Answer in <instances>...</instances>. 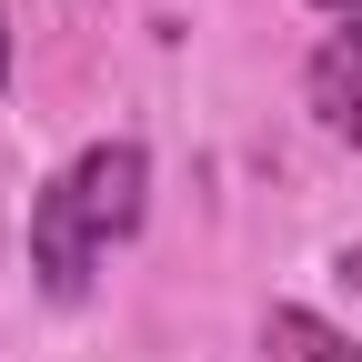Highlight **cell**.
<instances>
[{"label":"cell","mask_w":362,"mask_h":362,"mask_svg":"<svg viewBox=\"0 0 362 362\" xmlns=\"http://www.w3.org/2000/svg\"><path fill=\"white\" fill-rule=\"evenodd\" d=\"M61 192H71V211H81V232L90 242H131L141 232V192H151V151L141 141H90L71 171H61Z\"/></svg>","instance_id":"1"},{"label":"cell","mask_w":362,"mask_h":362,"mask_svg":"<svg viewBox=\"0 0 362 362\" xmlns=\"http://www.w3.org/2000/svg\"><path fill=\"white\" fill-rule=\"evenodd\" d=\"M30 272H40L61 302H81V292H90V272H101V242L81 232V211H71L61 181H40V202H30Z\"/></svg>","instance_id":"2"},{"label":"cell","mask_w":362,"mask_h":362,"mask_svg":"<svg viewBox=\"0 0 362 362\" xmlns=\"http://www.w3.org/2000/svg\"><path fill=\"white\" fill-rule=\"evenodd\" d=\"M312 111H322L342 141H362V30H332L312 51Z\"/></svg>","instance_id":"3"},{"label":"cell","mask_w":362,"mask_h":362,"mask_svg":"<svg viewBox=\"0 0 362 362\" xmlns=\"http://www.w3.org/2000/svg\"><path fill=\"white\" fill-rule=\"evenodd\" d=\"M272 342H292V362H362L332 322H312V312H272Z\"/></svg>","instance_id":"4"},{"label":"cell","mask_w":362,"mask_h":362,"mask_svg":"<svg viewBox=\"0 0 362 362\" xmlns=\"http://www.w3.org/2000/svg\"><path fill=\"white\" fill-rule=\"evenodd\" d=\"M0 90H11V0H0Z\"/></svg>","instance_id":"5"},{"label":"cell","mask_w":362,"mask_h":362,"mask_svg":"<svg viewBox=\"0 0 362 362\" xmlns=\"http://www.w3.org/2000/svg\"><path fill=\"white\" fill-rule=\"evenodd\" d=\"M332 11H362V0H332Z\"/></svg>","instance_id":"6"}]
</instances>
